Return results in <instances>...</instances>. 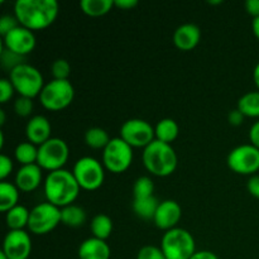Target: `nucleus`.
<instances>
[{"label": "nucleus", "mask_w": 259, "mask_h": 259, "mask_svg": "<svg viewBox=\"0 0 259 259\" xmlns=\"http://www.w3.org/2000/svg\"><path fill=\"white\" fill-rule=\"evenodd\" d=\"M60 4L56 0H17L14 15L20 25L33 30H42L57 19Z\"/></svg>", "instance_id": "1"}, {"label": "nucleus", "mask_w": 259, "mask_h": 259, "mask_svg": "<svg viewBox=\"0 0 259 259\" xmlns=\"http://www.w3.org/2000/svg\"><path fill=\"white\" fill-rule=\"evenodd\" d=\"M46 199L55 206L62 207L73 204L81 191L72 171L62 168L50 172L43 182Z\"/></svg>", "instance_id": "2"}, {"label": "nucleus", "mask_w": 259, "mask_h": 259, "mask_svg": "<svg viewBox=\"0 0 259 259\" xmlns=\"http://www.w3.org/2000/svg\"><path fill=\"white\" fill-rule=\"evenodd\" d=\"M142 159L147 171L157 177L171 176L179 163L177 153L172 144L157 139L143 149Z\"/></svg>", "instance_id": "3"}, {"label": "nucleus", "mask_w": 259, "mask_h": 259, "mask_svg": "<svg viewBox=\"0 0 259 259\" xmlns=\"http://www.w3.org/2000/svg\"><path fill=\"white\" fill-rule=\"evenodd\" d=\"M161 249L167 259H190L197 252L191 233L179 227L164 232Z\"/></svg>", "instance_id": "4"}, {"label": "nucleus", "mask_w": 259, "mask_h": 259, "mask_svg": "<svg viewBox=\"0 0 259 259\" xmlns=\"http://www.w3.org/2000/svg\"><path fill=\"white\" fill-rule=\"evenodd\" d=\"M9 80L19 96L33 99L39 96L45 88V81L40 71L29 63H23L9 73Z\"/></svg>", "instance_id": "5"}, {"label": "nucleus", "mask_w": 259, "mask_h": 259, "mask_svg": "<svg viewBox=\"0 0 259 259\" xmlns=\"http://www.w3.org/2000/svg\"><path fill=\"white\" fill-rule=\"evenodd\" d=\"M42 106L51 111H60L71 105L75 98V88L70 80H51L39 94Z\"/></svg>", "instance_id": "6"}, {"label": "nucleus", "mask_w": 259, "mask_h": 259, "mask_svg": "<svg viewBox=\"0 0 259 259\" xmlns=\"http://www.w3.org/2000/svg\"><path fill=\"white\" fill-rule=\"evenodd\" d=\"M72 174L81 190L95 191L103 186L105 180V167L94 157L85 156L75 162Z\"/></svg>", "instance_id": "7"}, {"label": "nucleus", "mask_w": 259, "mask_h": 259, "mask_svg": "<svg viewBox=\"0 0 259 259\" xmlns=\"http://www.w3.org/2000/svg\"><path fill=\"white\" fill-rule=\"evenodd\" d=\"M70 157V148L63 139L52 137L38 147L37 164L42 169L50 172L58 171L65 167Z\"/></svg>", "instance_id": "8"}, {"label": "nucleus", "mask_w": 259, "mask_h": 259, "mask_svg": "<svg viewBox=\"0 0 259 259\" xmlns=\"http://www.w3.org/2000/svg\"><path fill=\"white\" fill-rule=\"evenodd\" d=\"M133 162V148L120 137L111 138L103 151V164L113 174H123Z\"/></svg>", "instance_id": "9"}, {"label": "nucleus", "mask_w": 259, "mask_h": 259, "mask_svg": "<svg viewBox=\"0 0 259 259\" xmlns=\"http://www.w3.org/2000/svg\"><path fill=\"white\" fill-rule=\"evenodd\" d=\"M61 224V209L51 202H40L30 210L28 229L34 235H46Z\"/></svg>", "instance_id": "10"}, {"label": "nucleus", "mask_w": 259, "mask_h": 259, "mask_svg": "<svg viewBox=\"0 0 259 259\" xmlns=\"http://www.w3.org/2000/svg\"><path fill=\"white\" fill-rule=\"evenodd\" d=\"M227 163L235 174L253 176L259 171V149L250 143L240 144L229 152Z\"/></svg>", "instance_id": "11"}, {"label": "nucleus", "mask_w": 259, "mask_h": 259, "mask_svg": "<svg viewBox=\"0 0 259 259\" xmlns=\"http://www.w3.org/2000/svg\"><path fill=\"white\" fill-rule=\"evenodd\" d=\"M120 138L132 148H146L156 139L154 126L144 119L133 118L120 126Z\"/></svg>", "instance_id": "12"}, {"label": "nucleus", "mask_w": 259, "mask_h": 259, "mask_svg": "<svg viewBox=\"0 0 259 259\" xmlns=\"http://www.w3.org/2000/svg\"><path fill=\"white\" fill-rule=\"evenodd\" d=\"M3 253L8 259H28L32 253V239L25 230H9L3 242Z\"/></svg>", "instance_id": "13"}, {"label": "nucleus", "mask_w": 259, "mask_h": 259, "mask_svg": "<svg viewBox=\"0 0 259 259\" xmlns=\"http://www.w3.org/2000/svg\"><path fill=\"white\" fill-rule=\"evenodd\" d=\"M35 35L28 28L18 25L3 37V47L25 57L35 48Z\"/></svg>", "instance_id": "14"}, {"label": "nucleus", "mask_w": 259, "mask_h": 259, "mask_svg": "<svg viewBox=\"0 0 259 259\" xmlns=\"http://www.w3.org/2000/svg\"><path fill=\"white\" fill-rule=\"evenodd\" d=\"M182 218V209L180 204L175 200H164L161 201L157 209L153 222L158 229L168 232L179 225Z\"/></svg>", "instance_id": "15"}, {"label": "nucleus", "mask_w": 259, "mask_h": 259, "mask_svg": "<svg viewBox=\"0 0 259 259\" xmlns=\"http://www.w3.org/2000/svg\"><path fill=\"white\" fill-rule=\"evenodd\" d=\"M42 171L43 169L37 163L28 164V166H20V168L15 174V186L22 192L34 191L42 184Z\"/></svg>", "instance_id": "16"}, {"label": "nucleus", "mask_w": 259, "mask_h": 259, "mask_svg": "<svg viewBox=\"0 0 259 259\" xmlns=\"http://www.w3.org/2000/svg\"><path fill=\"white\" fill-rule=\"evenodd\" d=\"M51 133H52V126L45 115H33L25 125V136L28 142L35 144L37 147L42 146L45 142L52 138Z\"/></svg>", "instance_id": "17"}, {"label": "nucleus", "mask_w": 259, "mask_h": 259, "mask_svg": "<svg viewBox=\"0 0 259 259\" xmlns=\"http://www.w3.org/2000/svg\"><path fill=\"white\" fill-rule=\"evenodd\" d=\"M201 39V30L194 23H185L176 28L174 33V43L179 50L191 51L199 45Z\"/></svg>", "instance_id": "18"}, {"label": "nucleus", "mask_w": 259, "mask_h": 259, "mask_svg": "<svg viewBox=\"0 0 259 259\" xmlns=\"http://www.w3.org/2000/svg\"><path fill=\"white\" fill-rule=\"evenodd\" d=\"M77 254L80 259H110L111 249L106 240L91 237L81 243Z\"/></svg>", "instance_id": "19"}, {"label": "nucleus", "mask_w": 259, "mask_h": 259, "mask_svg": "<svg viewBox=\"0 0 259 259\" xmlns=\"http://www.w3.org/2000/svg\"><path fill=\"white\" fill-rule=\"evenodd\" d=\"M30 210L23 205H17L5 212V224H7L9 230H24V228H28V223H29Z\"/></svg>", "instance_id": "20"}, {"label": "nucleus", "mask_w": 259, "mask_h": 259, "mask_svg": "<svg viewBox=\"0 0 259 259\" xmlns=\"http://www.w3.org/2000/svg\"><path fill=\"white\" fill-rule=\"evenodd\" d=\"M86 211L78 205L71 204L61 209V223L68 228H80L86 223Z\"/></svg>", "instance_id": "21"}, {"label": "nucleus", "mask_w": 259, "mask_h": 259, "mask_svg": "<svg viewBox=\"0 0 259 259\" xmlns=\"http://www.w3.org/2000/svg\"><path fill=\"white\" fill-rule=\"evenodd\" d=\"M154 132H156L157 141L172 144V142L176 141V138L179 137L180 128L176 120L171 118H163L156 124Z\"/></svg>", "instance_id": "22"}, {"label": "nucleus", "mask_w": 259, "mask_h": 259, "mask_svg": "<svg viewBox=\"0 0 259 259\" xmlns=\"http://www.w3.org/2000/svg\"><path fill=\"white\" fill-rule=\"evenodd\" d=\"M19 201V190L15 184L2 181L0 184V211L8 212L15 207Z\"/></svg>", "instance_id": "23"}, {"label": "nucleus", "mask_w": 259, "mask_h": 259, "mask_svg": "<svg viewBox=\"0 0 259 259\" xmlns=\"http://www.w3.org/2000/svg\"><path fill=\"white\" fill-rule=\"evenodd\" d=\"M159 201L156 196L142 197V199H133V211L138 218L143 220H153L156 215L157 209H158Z\"/></svg>", "instance_id": "24"}, {"label": "nucleus", "mask_w": 259, "mask_h": 259, "mask_svg": "<svg viewBox=\"0 0 259 259\" xmlns=\"http://www.w3.org/2000/svg\"><path fill=\"white\" fill-rule=\"evenodd\" d=\"M113 220L106 214H98L93 218L90 224L91 233L94 238L106 240L113 233Z\"/></svg>", "instance_id": "25"}, {"label": "nucleus", "mask_w": 259, "mask_h": 259, "mask_svg": "<svg viewBox=\"0 0 259 259\" xmlns=\"http://www.w3.org/2000/svg\"><path fill=\"white\" fill-rule=\"evenodd\" d=\"M237 109L247 118H259V91L245 93L238 100Z\"/></svg>", "instance_id": "26"}, {"label": "nucleus", "mask_w": 259, "mask_h": 259, "mask_svg": "<svg viewBox=\"0 0 259 259\" xmlns=\"http://www.w3.org/2000/svg\"><path fill=\"white\" fill-rule=\"evenodd\" d=\"M80 8L89 17H103L114 8V0H81Z\"/></svg>", "instance_id": "27"}, {"label": "nucleus", "mask_w": 259, "mask_h": 259, "mask_svg": "<svg viewBox=\"0 0 259 259\" xmlns=\"http://www.w3.org/2000/svg\"><path fill=\"white\" fill-rule=\"evenodd\" d=\"M83 139H85V143L88 147L93 149H103V151L108 146L109 142L111 141L108 132L105 129L100 128V126H91V128H89L85 132Z\"/></svg>", "instance_id": "28"}, {"label": "nucleus", "mask_w": 259, "mask_h": 259, "mask_svg": "<svg viewBox=\"0 0 259 259\" xmlns=\"http://www.w3.org/2000/svg\"><path fill=\"white\" fill-rule=\"evenodd\" d=\"M14 157L22 166L37 163L38 147L30 142H22L14 149Z\"/></svg>", "instance_id": "29"}, {"label": "nucleus", "mask_w": 259, "mask_h": 259, "mask_svg": "<svg viewBox=\"0 0 259 259\" xmlns=\"http://www.w3.org/2000/svg\"><path fill=\"white\" fill-rule=\"evenodd\" d=\"M154 184L151 177L141 176L136 180L133 186V199L154 196Z\"/></svg>", "instance_id": "30"}, {"label": "nucleus", "mask_w": 259, "mask_h": 259, "mask_svg": "<svg viewBox=\"0 0 259 259\" xmlns=\"http://www.w3.org/2000/svg\"><path fill=\"white\" fill-rule=\"evenodd\" d=\"M25 57L23 56L17 55V53L12 52V51L7 50V48L3 47V51L0 52V65L8 72H12L14 68H17L18 66L25 63Z\"/></svg>", "instance_id": "31"}, {"label": "nucleus", "mask_w": 259, "mask_h": 259, "mask_svg": "<svg viewBox=\"0 0 259 259\" xmlns=\"http://www.w3.org/2000/svg\"><path fill=\"white\" fill-rule=\"evenodd\" d=\"M51 72L55 80H68L71 75V65L65 58H58L53 61L51 66Z\"/></svg>", "instance_id": "32"}, {"label": "nucleus", "mask_w": 259, "mask_h": 259, "mask_svg": "<svg viewBox=\"0 0 259 259\" xmlns=\"http://www.w3.org/2000/svg\"><path fill=\"white\" fill-rule=\"evenodd\" d=\"M33 99L24 98V96H19V98L15 99L14 101V113L18 116H22V118H28L30 116L33 111Z\"/></svg>", "instance_id": "33"}, {"label": "nucleus", "mask_w": 259, "mask_h": 259, "mask_svg": "<svg viewBox=\"0 0 259 259\" xmlns=\"http://www.w3.org/2000/svg\"><path fill=\"white\" fill-rule=\"evenodd\" d=\"M137 259H167L161 248L156 245H144L137 253Z\"/></svg>", "instance_id": "34"}, {"label": "nucleus", "mask_w": 259, "mask_h": 259, "mask_svg": "<svg viewBox=\"0 0 259 259\" xmlns=\"http://www.w3.org/2000/svg\"><path fill=\"white\" fill-rule=\"evenodd\" d=\"M19 24V22H18L17 17H15L14 14L10 15V14H5L3 15L2 18H0V34L4 37L5 34H8V33L10 32V30H13L14 28H17Z\"/></svg>", "instance_id": "35"}, {"label": "nucleus", "mask_w": 259, "mask_h": 259, "mask_svg": "<svg viewBox=\"0 0 259 259\" xmlns=\"http://www.w3.org/2000/svg\"><path fill=\"white\" fill-rule=\"evenodd\" d=\"M15 93V89L9 78H2L0 80V103L5 104L13 98Z\"/></svg>", "instance_id": "36"}, {"label": "nucleus", "mask_w": 259, "mask_h": 259, "mask_svg": "<svg viewBox=\"0 0 259 259\" xmlns=\"http://www.w3.org/2000/svg\"><path fill=\"white\" fill-rule=\"evenodd\" d=\"M13 172V159L7 154L0 156V180L5 181L8 176Z\"/></svg>", "instance_id": "37"}, {"label": "nucleus", "mask_w": 259, "mask_h": 259, "mask_svg": "<svg viewBox=\"0 0 259 259\" xmlns=\"http://www.w3.org/2000/svg\"><path fill=\"white\" fill-rule=\"evenodd\" d=\"M247 190L253 197L259 200V175H253L250 179L248 180Z\"/></svg>", "instance_id": "38"}, {"label": "nucleus", "mask_w": 259, "mask_h": 259, "mask_svg": "<svg viewBox=\"0 0 259 259\" xmlns=\"http://www.w3.org/2000/svg\"><path fill=\"white\" fill-rule=\"evenodd\" d=\"M245 116L240 113L238 109H234V110H230L229 114H228V121H229L230 125L233 126H239L242 125L243 121H244Z\"/></svg>", "instance_id": "39"}, {"label": "nucleus", "mask_w": 259, "mask_h": 259, "mask_svg": "<svg viewBox=\"0 0 259 259\" xmlns=\"http://www.w3.org/2000/svg\"><path fill=\"white\" fill-rule=\"evenodd\" d=\"M244 7L248 14L252 15L253 19L259 17V0H247Z\"/></svg>", "instance_id": "40"}, {"label": "nucleus", "mask_w": 259, "mask_h": 259, "mask_svg": "<svg viewBox=\"0 0 259 259\" xmlns=\"http://www.w3.org/2000/svg\"><path fill=\"white\" fill-rule=\"evenodd\" d=\"M249 141L250 144L257 147L259 149V120L255 121L249 129Z\"/></svg>", "instance_id": "41"}, {"label": "nucleus", "mask_w": 259, "mask_h": 259, "mask_svg": "<svg viewBox=\"0 0 259 259\" xmlns=\"http://www.w3.org/2000/svg\"><path fill=\"white\" fill-rule=\"evenodd\" d=\"M138 5V0H114V7L121 10H131Z\"/></svg>", "instance_id": "42"}, {"label": "nucleus", "mask_w": 259, "mask_h": 259, "mask_svg": "<svg viewBox=\"0 0 259 259\" xmlns=\"http://www.w3.org/2000/svg\"><path fill=\"white\" fill-rule=\"evenodd\" d=\"M190 259H219V257L210 250H197Z\"/></svg>", "instance_id": "43"}, {"label": "nucleus", "mask_w": 259, "mask_h": 259, "mask_svg": "<svg viewBox=\"0 0 259 259\" xmlns=\"http://www.w3.org/2000/svg\"><path fill=\"white\" fill-rule=\"evenodd\" d=\"M252 29H253V33H254V35L257 37V39L259 40V17L253 19Z\"/></svg>", "instance_id": "44"}, {"label": "nucleus", "mask_w": 259, "mask_h": 259, "mask_svg": "<svg viewBox=\"0 0 259 259\" xmlns=\"http://www.w3.org/2000/svg\"><path fill=\"white\" fill-rule=\"evenodd\" d=\"M253 80H254L255 86H257V89L259 91V62L255 65L254 70H253Z\"/></svg>", "instance_id": "45"}, {"label": "nucleus", "mask_w": 259, "mask_h": 259, "mask_svg": "<svg viewBox=\"0 0 259 259\" xmlns=\"http://www.w3.org/2000/svg\"><path fill=\"white\" fill-rule=\"evenodd\" d=\"M4 123H5V113L4 110H0V124L4 125Z\"/></svg>", "instance_id": "46"}, {"label": "nucleus", "mask_w": 259, "mask_h": 259, "mask_svg": "<svg viewBox=\"0 0 259 259\" xmlns=\"http://www.w3.org/2000/svg\"><path fill=\"white\" fill-rule=\"evenodd\" d=\"M222 0H218V2H209V4H222Z\"/></svg>", "instance_id": "47"}, {"label": "nucleus", "mask_w": 259, "mask_h": 259, "mask_svg": "<svg viewBox=\"0 0 259 259\" xmlns=\"http://www.w3.org/2000/svg\"><path fill=\"white\" fill-rule=\"evenodd\" d=\"M0 259H8V258H7V255H5L4 253L2 252V253H0Z\"/></svg>", "instance_id": "48"}]
</instances>
